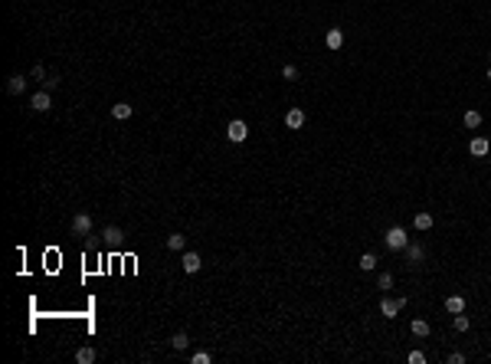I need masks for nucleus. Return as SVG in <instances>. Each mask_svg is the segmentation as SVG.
Listing matches in <instances>:
<instances>
[{"instance_id": "obj_21", "label": "nucleus", "mask_w": 491, "mask_h": 364, "mask_svg": "<svg viewBox=\"0 0 491 364\" xmlns=\"http://www.w3.org/2000/svg\"><path fill=\"white\" fill-rule=\"evenodd\" d=\"M416 230H429V227H432V214H416Z\"/></svg>"}, {"instance_id": "obj_13", "label": "nucleus", "mask_w": 491, "mask_h": 364, "mask_svg": "<svg viewBox=\"0 0 491 364\" xmlns=\"http://www.w3.org/2000/svg\"><path fill=\"white\" fill-rule=\"evenodd\" d=\"M23 89H26V79H23V76H10V79H7V92H10V95H20Z\"/></svg>"}, {"instance_id": "obj_2", "label": "nucleus", "mask_w": 491, "mask_h": 364, "mask_svg": "<svg viewBox=\"0 0 491 364\" xmlns=\"http://www.w3.org/2000/svg\"><path fill=\"white\" fill-rule=\"evenodd\" d=\"M246 135H249V125H246V121H229V128H226V138L233 144H239V141H246Z\"/></svg>"}, {"instance_id": "obj_27", "label": "nucleus", "mask_w": 491, "mask_h": 364, "mask_svg": "<svg viewBox=\"0 0 491 364\" xmlns=\"http://www.w3.org/2000/svg\"><path fill=\"white\" fill-rule=\"evenodd\" d=\"M282 76H285V79H298V69H295V66H285V69H282Z\"/></svg>"}, {"instance_id": "obj_5", "label": "nucleus", "mask_w": 491, "mask_h": 364, "mask_svg": "<svg viewBox=\"0 0 491 364\" xmlns=\"http://www.w3.org/2000/svg\"><path fill=\"white\" fill-rule=\"evenodd\" d=\"M403 305H406V299H387V295H383V302H380V312H383L387 318H396V312L403 309Z\"/></svg>"}, {"instance_id": "obj_18", "label": "nucleus", "mask_w": 491, "mask_h": 364, "mask_svg": "<svg viewBox=\"0 0 491 364\" xmlns=\"http://www.w3.org/2000/svg\"><path fill=\"white\" fill-rule=\"evenodd\" d=\"M478 125H482V112L468 109V112H465V128H478Z\"/></svg>"}, {"instance_id": "obj_6", "label": "nucleus", "mask_w": 491, "mask_h": 364, "mask_svg": "<svg viewBox=\"0 0 491 364\" xmlns=\"http://www.w3.org/2000/svg\"><path fill=\"white\" fill-rule=\"evenodd\" d=\"M121 237H125V233H121V227H115V223H108V227L101 230V240L108 246H121Z\"/></svg>"}, {"instance_id": "obj_3", "label": "nucleus", "mask_w": 491, "mask_h": 364, "mask_svg": "<svg viewBox=\"0 0 491 364\" xmlns=\"http://www.w3.org/2000/svg\"><path fill=\"white\" fill-rule=\"evenodd\" d=\"M72 233H76V237H89V233H92V217L89 214L72 217Z\"/></svg>"}, {"instance_id": "obj_12", "label": "nucleus", "mask_w": 491, "mask_h": 364, "mask_svg": "<svg viewBox=\"0 0 491 364\" xmlns=\"http://www.w3.org/2000/svg\"><path fill=\"white\" fill-rule=\"evenodd\" d=\"M406 259H409V262H422V259H426V249H422L419 243H409V246H406Z\"/></svg>"}, {"instance_id": "obj_24", "label": "nucleus", "mask_w": 491, "mask_h": 364, "mask_svg": "<svg viewBox=\"0 0 491 364\" xmlns=\"http://www.w3.org/2000/svg\"><path fill=\"white\" fill-rule=\"evenodd\" d=\"M190 361H194V364H210V351H196Z\"/></svg>"}, {"instance_id": "obj_8", "label": "nucleus", "mask_w": 491, "mask_h": 364, "mask_svg": "<svg viewBox=\"0 0 491 364\" xmlns=\"http://www.w3.org/2000/svg\"><path fill=\"white\" fill-rule=\"evenodd\" d=\"M180 262H184V272H200V266H203L200 256H196L194 249H190V253H184V259H180Z\"/></svg>"}, {"instance_id": "obj_29", "label": "nucleus", "mask_w": 491, "mask_h": 364, "mask_svg": "<svg viewBox=\"0 0 491 364\" xmlns=\"http://www.w3.org/2000/svg\"><path fill=\"white\" fill-rule=\"evenodd\" d=\"M449 361H452V364H462V361H465V355H459V351H452V355H449Z\"/></svg>"}, {"instance_id": "obj_30", "label": "nucleus", "mask_w": 491, "mask_h": 364, "mask_svg": "<svg viewBox=\"0 0 491 364\" xmlns=\"http://www.w3.org/2000/svg\"><path fill=\"white\" fill-rule=\"evenodd\" d=\"M488 79H491V66H488Z\"/></svg>"}, {"instance_id": "obj_17", "label": "nucleus", "mask_w": 491, "mask_h": 364, "mask_svg": "<svg viewBox=\"0 0 491 364\" xmlns=\"http://www.w3.org/2000/svg\"><path fill=\"white\" fill-rule=\"evenodd\" d=\"M95 358H98V355H95V348H82V351L76 355V361H79V364H95Z\"/></svg>"}, {"instance_id": "obj_16", "label": "nucleus", "mask_w": 491, "mask_h": 364, "mask_svg": "<svg viewBox=\"0 0 491 364\" xmlns=\"http://www.w3.org/2000/svg\"><path fill=\"white\" fill-rule=\"evenodd\" d=\"M413 335H416V338H426V335H429V322H426V318H413Z\"/></svg>"}, {"instance_id": "obj_25", "label": "nucleus", "mask_w": 491, "mask_h": 364, "mask_svg": "<svg viewBox=\"0 0 491 364\" xmlns=\"http://www.w3.org/2000/svg\"><path fill=\"white\" fill-rule=\"evenodd\" d=\"M406 361H409V364H426V355H422V351H409Z\"/></svg>"}, {"instance_id": "obj_7", "label": "nucleus", "mask_w": 491, "mask_h": 364, "mask_svg": "<svg viewBox=\"0 0 491 364\" xmlns=\"http://www.w3.org/2000/svg\"><path fill=\"white\" fill-rule=\"evenodd\" d=\"M468 151L475 154V158H485L491 151V144H488V138H472V144H468Z\"/></svg>"}, {"instance_id": "obj_28", "label": "nucleus", "mask_w": 491, "mask_h": 364, "mask_svg": "<svg viewBox=\"0 0 491 364\" xmlns=\"http://www.w3.org/2000/svg\"><path fill=\"white\" fill-rule=\"evenodd\" d=\"M33 76H36V79L43 82V79H46V69H43V66H33Z\"/></svg>"}, {"instance_id": "obj_19", "label": "nucleus", "mask_w": 491, "mask_h": 364, "mask_svg": "<svg viewBox=\"0 0 491 364\" xmlns=\"http://www.w3.org/2000/svg\"><path fill=\"white\" fill-rule=\"evenodd\" d=\"M360 269H364V272L377 269V256L374 253H364V256H360Z\"/></svg>"}, {"instance_id": "obj_11", "label": "nucleus", "mask_w": 491, "mask_h": 364, "mask_svg": "<svg viewBox=\"0 0 491 364\" xmlns=\"http://www.w3.org/2000/svg\"><path fill=\"white\" fill-rule=\"evenodd\" d=\"M131 105H128V102H115V105H111V119H118V121H125V119H131Z\"/></svg>"}, {"instance_id": "obj_23", "label": "nucleus", "mask_w": 491, "mask_h": 364, "mask_svg": "<svg viewBox=\"0 0 491 364\" xmlns=\"http://www.w3.org/2000/svg\"><path fill=\"white\" fill-rule=\"evenodd\" d=\"M377 285H380V289H390V285H393V276H390V272H380Z\"/></svg>"}, {"instance_id": "obj_10", "label": "nucleus", "mask_w": 491, "mask_h": 364, "mask_svg": "<svg viewBox=\"0 0 491 364\" xmlns=\"http://www.w3.org/2000/svg\"><path fill=\"white\" fill-rule=\"evenodd\" d=\"M285 125H289V128H301L304 125V112L301 109H289V112H285Z\"/></svg>"}, {"instance_id": "obj_4", "label": "nucleus", "mask_w": 491, "mask_h": 364, "mask_svg": "<svg viewBox=\"0 0 491 364\" xmlns=\"http://www.w3.org/2000/svg\"><path fill=\"white\" fill-rule=\"evenodd\" d=\"M30 109H33V112H49V109H53V99H49L46 89H43V92H36V95L30 99Z\"/></svg>"}, {"instance_id": "obj_1", "label": "nucleus", "mask_w": 491, "mask_h": 364, "mask_svg": "<svg viewBox=\"0 0 491 364\" xmlns=\"http://www.w3.org/2000/svg\"><path fill=\"white\" fill-rule=\"evenodd\" d=\"M409 246V233L403 227H390L387 230V249H406Z\"/></svg>"}, {"instance_id": "obj_26", "label": "nucleus", "mask_w": 491, "mask_h": 364, "mask_svg": "<svg viewBox=\"0 0 491 364\" xmlns=\"http://www.w3.org/2000/svg\"><path fill=\"white\" fill-rule=\"evenodd\" d=\"M56 86H59V76H46V79H43V89H46V92L56 89Z\"/></svg>"}, {"instance_id": "obj_14", "label": "nucleus", "mask_w": 491, "mask_h": 364, "mask_svg": "<svg viewBox=\"0 0 491 364\" xmlns=\"http://www.w3.org/2000/svg\"><path fill=\"white\" fill-rule=\"evenodd\" d=\"M445 309L452 312V315H459V312H465V299H462V295H449V299H445Z\"/></svg>"}, {"instance_id": "obj_22", "label": "nucleus", "mask_w": 491, "mask_h": 364, "mask_svg": "<svg viewBox=\"0 0 491 364\" xmlns=\"http://www.w3.org/2000/svg\"><path fill=\"white\" fill-rule=\"evenodd\" d=\"M468 325H472V322H468V315H462V312H459V315H455V332H468Z\"/></svg>"}, {"instance_id": "obj_9", "label": "nucleus", "mask_w": 491, "mask_h": 364, "mask_svg": "<svg viewBox=\"0 0 491 364\" xmlns=\"http://www.w3.org/2000/svg\"><path fill=\"white\" fill-rule=\"evenodd\" d=\"M324 43H327V49H341L344 46V33L337 30V26H334V30H327L324 33Z\"/></svg>"}, {"instance_id": "obj_20", "label": "nucleus", "mask_w": 491, "mask_h": 364, "mask_svg": "<svg viewBox=\"0 0 491 364\" xmlns=\"http://www.w3.org/2000/svg\"><path fill=\"white\" fill-rule=\"evenodd\" d=\"M171 345H174V351H184V348H187V345H190V338H187V335H184V332H177V335H174V338H171Z\"/></svg>"}, {"instance_id": "obj_15", "label": "nucleus", "mask_w": 491, "mask_h": 364, "mask_svg": "<svg viewBox=\"0 0 491 364\" xmlns=\"http://www.w3.org/2000/svg\"><path fill=\"white\" fill-rule=\"evenodd\" d=\"M184 246H187V237H184V233H171V237H167V249H174V253H180Z\"/></svg>"}]
</instances>
